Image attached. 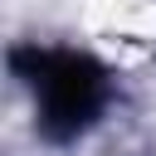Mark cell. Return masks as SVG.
<instances>
[{"label":"cell","instance_id":"1","mask_svg":"<svg viewBox=\"0 0 156 156\" xmlns=\"http://www.w3.org/2000/svg\"><path fill=\"white\" fill-rule=\"evenodd\" d=\"M15 73L34 88L39 132L49 141L83 136L98 122L102 102H107V73L88 54H68V49H15Z\"/></svg>","mask_w":156,"mask_h":156}]
</instances>
